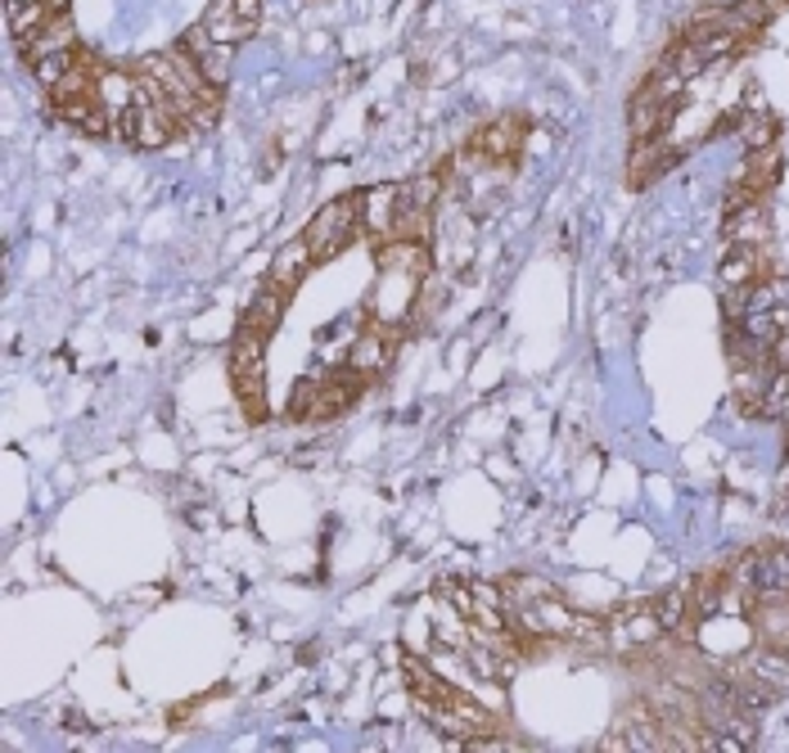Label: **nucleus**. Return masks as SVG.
I'll return each instance as SVG.
<instances>
[{"label": "nucleus", "instance_id": "9b49d317", "mask_svg": "<svg viewBox=\"0 0 789 753\" xmlns=\"http://www.w3.org/2000/svg\"><path fill=\"white\" fill-rule=\"evenodd\" d=\"M311 248H307V240H294L276 262H271V281L276 285H285V289H294L303 276H307V271H311Z\"/></svg>", "mask_w": 789, "mask_h": 753}, {"label": "nucleus", "instance_id": "9d476101", "mask_svg": "<svg viewBox=\"0 0 789 753\" xmlns=\"http://www.w3.org/2000/svg\"><path fill=\"white\" fill-rule=\"evenodd\" d=\"M285 298H289V289L285 285H276V281H267L257 294H253V303H248V312H244V320L248 325H257V329H271L276 320H280V312H285Z\"/></svg>", "mask_w": 789, "mask_h": 753}, {"label": "nucleus", "instance_id": "6e6552de", "mask_svg": "<svg viewBox=\"0 0 789 753\" xmlns=\"http://www.w3.org/2000/svg\"><path fill=\"white\" fill-rule=\"evenodd\" d=\"M6 19H10V32H14L19 41H32V37L54 19V6H50V0H10Z\"/></svg>", "mask_w": 789, "mask_h": 753}, {"label": "nucleus", "instance_id": "1a4fd4ad", "mask_svg": "<svg viewBox=\"0 0 789 753\" xmlns=\"http://www.w3.org/2000/svg\"><path fill=\"white\" fill-rule=\"evenodd\" d=\"M204 28H208V37L213 41H226V45H239L253 28L239 19V10H235V0H213V10L199 19Z\"/></svg>", "mask_w": 789, "mask_h": 753}, {"label": "nucleus", "instance_id": "423d86ee", "mask_svg": "<svg viewBox=\"0 0 789 753\" xmlns=\"http://www.w3.org/2000/svg\"><path fill=\"white\" fill-rule=\"evenodd\" d=\"M402 217V185H375L361 194V226L370 235H398Z\"/></svg>", "mask_w": 789, "mask_h": 753}, {"label": "nucleus", "instance_id": "2eb2a0df", "mask_svg": "<svg viewBox=\"0 0 789 753\" xmlns=\"http://www.w3.org/2000/svg\"><path fill=\"white\" fill-rule=\"evenodd\" d=\"M420 257H424L420 244H392V248H383V266H398V271H424Z\"/></svg>", "mask_w": 789, "mask_h": 753}, {"label": "nucleus", "instance_id": "f257e3e1", "mask_svg": "<svg viewBox=\"0 0 789 753\" xmlns=\"http://www.w3.org/2000/svg\"><path fill=\"white\" fill-rule=\"evenodd\" d=\"M262 348H267V329L244 320L239 334H235V348H230V379H235V393L244 401L248 420H267V393H262L267 366H262Z\"/></svg>", "mask_w": 789, "mask_h": 753}, {"label": "nucleus", "instance_id": "f03ea898", "mask_svg": "<svg viewBox=\"0 0 789 753\" xmlns=\"http://www.w3.org/2000/svg\"><path fill=\"white\" fill-rule=\"evenodd\" d=\"M402 672H407V686H411V700H416V704H438V709L460 713V718H465L474 731H496L488 709H479L465 691H455L451 681H442L438 672H429L416 654H407V659H402Z\"/></svg>", "mask_w": 789, "mask_h": 753}, {"label": "nucleus", "instance_id": "20e7f679", "mask_svg": "<svg viewBox=\"0 0 789 753\" xmlns=\"http://www.w3.org/2000/svg\"><path fill=\"white\" fill-rule=\"evenodd\" d=\"M740 587H745L754 600L789 596V546H771V551L745 556V560H740Z\"/></svg>", "mask_w": 789, "mask_h": 753}, {"label": "nucleus", "instance_id": "f8f14e48", "mask_svg": "<svg viewBox=\"0 0 789 753\" xmlns=\"http://www.w3.org/2000/svg\"><path fill=\"white\" fill-rule=\"evenodd\" d=\"M95 91H100V100H104L109 113H122V109L136 104V78H126V73H100Z\"/></svg>", "mask_w": 789, "mask_h": 753}, {"label": "nucleus", "instance_id": "0eeeda50", "mask_svg": "<svg viewBox=\"0 0 789 753\" xmlns=\"http://www.w3.org/2000/svg\"><path fill=\"white\" fill-rule=\"evenodd\" d=\"M28 45V59L37 63V59H50V54H73L78 50V32H73V19L69 14H54L32 41H23Z\"/></svg>", "mask_w": 789, "mask_h": 753}, {"label": "nucleus", "instance_id": "39448f33", "mask_svg": "<svg viewBox=\"0 0 789 753\" xmlns=\"http://www.w3.org/2000/svg\"><path fill=\"white\" fill-rule=\"evenodd\" d=\"M181 50L199 63V73L213 82V87H222L226 78H230V63H235V45H226V41H213L208 37V28L204 23H194L185 37H181Z\"/></svg>", "mask_w": 789, "mask_h": 753}, {"label": "nucleus", "instance_id": "ddd939ff", "mask_svg": "<svg viewBox=\"0 0 789 753\" xmlns=\"http://www.w3.org/2000/svg\"><path fill=\"white\" fill-rule=\"evenodd\" d=\"M754 271H758V257H754L749 248H740V253H731L727 262L717 266V281L727 285V289H745V285L754 281Z\"/></svg>", "mask_w": 789, "mask_h": 753}, {"label": "nucleus", "instance_id": "4468645a", "mask_svg": "<svg viewBox=\"0 0 789 753\" xmlns=\"http://www.w3.org/2000/svg\"><path fill=\"white\" fill-rule=\"evenodd\" d=\"M383 362H388V348L379 344V338H361L357 353H352V366H357V370H366V375L383 370Z\"/></svg>", "mask_w": 789, "mask_h": 753}, {"label": "nucleus", "instance_id": "7ed1b4c3", "mask_svg": "<svg viewBox=\"0 0 789 753\" xmlns=\"http://www.w3.org/2000/svg\"><path fill=\"white\" fill-rule=\"evenodd\" d=\"M361 226V194H344L335 203H325V208L307 222V248L311 257H335L339 248H348V240L357 235Z\"/></svg>", "mask_w": 789, "mask_h": 753}]
</instances>
